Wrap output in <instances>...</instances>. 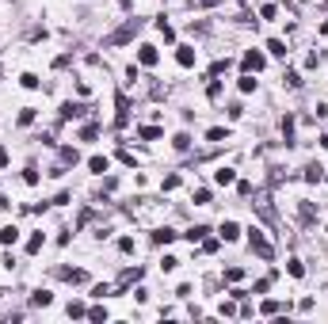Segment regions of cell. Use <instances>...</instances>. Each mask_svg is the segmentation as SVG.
I'll return each instance as SVG.
<instances>
[{
  "label": "cell",
  "mask_w": 328,
  "mask_h": 324,
  "mask_svg": "<svg viewBox=\"0 0 328 324\" xmlns=\"http://www.w3.org/2000/svg\"><path fill=\"white\" fill-rule=\"evenodd\" d=\"M172 145L183 153V149H191V137H187V133H176V141H172Z\"/></svg>",
  "instance_id": "cell-25"
},
{
  "label": "cell",
  "mask_w": 328,
  "mask_h": 324,
  "mask_svg": "<svg viewBox=\"0 0 328 324\" xmlns=\"http://www.w3.org/2000/svg\"><path fill=\"white\" fill-rule=\"evenodd\" d=\"M283 137L286 145H294V118H283Z\"/></svg>",
  "instance_id": "cell-17"
},
{
  "label": "cell",
  "mask_w": 328,
  "mask_h": 324,
  "mask_svg": "<svg viewBox=\"0 0 328 324\" xmlns=\"http://www.w3.org/2000/svg\"><path fill=\"white\" fill-rule=\"evenodd\" d=\"M283 80H286V84H290V88H301V76H298V73H294V69H290V73H286V76H283Z\"/></svg>",
  "instance_id": "cell-26"
},
{
  "label": "cell",
  "mask_w": 328,
  "mask_h": 324,
  "mask_svg": "<svg viewBox=\"0 0 328 324\" xmlns=\"http://www.w3.org/2000/svg\"><path fill=\"white\" fill-rule=\"evenodd\" d=\"M305 179H309V183H321V179H325V168H321V164H305Z\"/></svg>",
  "instance_id": "cell-10"
},
{
  "label": "cell",
  "mask_w": 328,
  "mask_h": 324,
  "mask_svg": "<svg viewBox=\"0 0 328 324\" xmlns=\"http://www.w3.org/2000/svg\"><path fill=\"white\" fill-rule=\"evenodd\" d=\"M31 122H35V107H23L19 111V126H31Z\"/></svg>",
  "instance_id": "cell-20"
},
{
  "label": "cell",
  "mask_w": 328,
  "mask_h": 324,
  "mask_svg": "<svg viewBox=\"0 0 328 324\" xmlns=\"http://www.w3.org/2000/svg\"><path fill=\"white\" fill-rule=\"evenodd\" d=\"M142 141H157V137H164V130H160V126H142Z\"/></svg>",
  "instance_id": "cell-13"
},
{
  "label": "cell",
  "mask_w": 328,
  "mask_h": 324,
  "mask_svg": "<svg viewBox=\"0 0 328 324\" xmlns=\"http://www.w3.org/2000/svg\"><path fill=\"white\" fill-rule=\"evenodd\" d=\"M206 233H210V225H195V229H187V240H191V244H195V240H206Z\"/></svg>",
  "instance_id": "cell-12"
},
{
  "label": "cell",
  "mask_w": 328,
  "mask_h": 324,
  "mask_svg": "<svg viewBox=\"0 0 328 324\" xmlns=\"http://www.w3.org/2000/svg\"><path fill=\"white\" fill-rule=\"evenodd\" d=\"M321 149H328V130H325V133H321Z\"/></svg>",
  "instance_id": "cell-30"
},
{
  "label": "cell",
  "mask_w": 328,
  "mask_h": 324,
  "mask_svg": "<svg viewBox=\"0 0 328 324\" xmlns=\"http://www.w3.org/2000/svg\"><path fill=\"white\" fill-rule=\"evenodd\" d=\"M107 168H111V161H107V157H88V172H92V176H103Z\"/></svg>",
  "instance_id": "cell-7"
},
{
  "label": "cell",
  "mask_w": 328,
  "mask_h": 324,
  "mask_svg": "<svg viewBox=\"0 0 328 324\" xmlns=\"http://www.w3.org/2000/svg\"><path fill=\"white\" fill-rule=\"evenodd\" d=\"M118 4H130V0H118Z\"/></svg>",
  "instance_id": "cell-32"
},
{
  "label": "cell",
  "mask_w": 328,
  "mask_h": 324,
  "mask_svg": "<svg viewBox=\"0 0 328 324\" xmlns=\"http://www.w3.org/2000/svg\"><path fill=\"white\" fill-rule=\"evenodd\" d=\"M153 240H157V244H168V240H176V233H172V229H157Z\"/></svg>",
  "instance_id": "cell-19"
},
{
  "label": "cell",
  "mask_w": 328,
  "mask_h": 324,
  "mask_svg": "<svg viewBox=\"0 0 328 324\" xmlns=\"http://www.w3.org/2000/svg\"><path fill=\"white\" fill-rule=\"evenodd\" d=\"M114 107H118V118H114V122H118V126H126V118H130V99L122 96V92L114 96Z\"/></svg>",
  "instance_id": "cell-6"
},
{
  "label": "cell",
  "mask_w": 328,
  "mask_h": 324,
  "mask_svg": "<svg viewBox=\"0 0 328 324\" xmlns=\"http://www.w3.org/2000/svg\"><path fill=\"white\" fill-rule=\"evenodd\" d=\"M241 92H256V76H252V73L241 76Z\"/></svg>",
  "instance_id": "cell-22"
},
{
  "label": "cell",
  "mask_w": 328,
  "mask_h": 324,
  "mask_svg": "<svg viewBox=\"0 0 328 324\" xmlns=\"http://www.w3.org/2000/svg\"><path fill=\"white\" fill-rule=\"evenodd\" d=\"M206 137H210V141H225V137H229V130H221V126H214V130H206Z\"/></svg>",
  "instance_id": "cell-24"
},
{
  "label": "cell",
  "mask_w": 328,
  "mask_h": 324,
  "mask_svg": "<svg viewBox=\"0 0 328 324\" xmlns=\"http://www.w3.org/2000/svg\"><path fill=\"white\" fill-rule=\"evenodd\" d=\"M214 183L229 187V183H237V172H233V168H218V172H214Z\"/></svg>",
  "instance_id": "cell-9"
},
{
  "label": "cell",
  "mask_w": 328,
  "mask_h": 324,
  "mask_svg": "<svg viewBox=\"0 0 328 324\" xmlns=\"http://www.w3.org/2000/svg\"><path fill=\"white\" fill-rule=\"evenodd\" d=\"M286 271H290L294 279H301V275H305V267H301V259H290V263H286Z\"/></svg>",
  "instance_id": "cell-21"
},
{
  "label": "cell",
  "mask_w": 328,
  "mask_h": 324,
  "mask_svg": "<svg viewBox=\"0 0 328 324\" xmlns=\"http://www.w3.org/2000/svg\"><path fill=\"white\" fill-rule=\"evenodd\" d=\"M160 267H164V271H176V267H180V259H176V256H164V263H160Z\"/></svg>",
  "instance_id": "cell-29"
},
{
  "label": "cell",
  "mask_w": 328,
  "mask_h": 324,
  "mask_svg": "<svg viewBox=\"0 0 328 324\" xmlns=\"http://www.w3.org/2000/svg\"><path fill=\"white\" fill-rule=\"evenodd\" d=\"M80 115H84V107H80V103H65V107H61V118H80Z\"/></svg>",
  "instance_id": "cell-14"
},
{
  "label": "cell",
  "mask_w": 328,
  "mask_h": 324,
  "mask_svg": "<svg viewBox=\"0 0 328 324\" xmlns=\"http://www.w3.org/2000/svg\"><path fill=\"white\" fill-rule=\"evenodd\" d=\"M15 240H19V229L15 225H4L0 229V244H15Z\"/></svg>",
  "instance_id": "cell-11"
},
{
  "label": "cell",
  "mask_w": 328,
  "mask_h": 324,
  "mask_svg": "<svg viewBox=\"0 0 328 324\" xmlns=\"http://www.w3.org/2000/svg\"><path fill=\"white\" fill-rule=\"evenodd\" d=\"M4 164H8V153H4V149H0V168H4Z\"/></svg>",
  "instance_id": "cell-31"
},
{
  "label": "cell",
  "mask_w": 328,
  "mask_h": 324,
  "mask_svg": "<svg viewBox=\"0 0 328 324\" xmlns=\"http://www.w3.org/2000/svg\"><path fill=\"white\" fill-rule=\"evenodd\" d=\"M241 65H244V73H259V69H263V54H259V50H248Z\"/></svg>",
  "instance_id": "cell-3"
},
{
  "label": "cell",
  "mask_w": 328,
  "mask_h": 324,
  "mask_svg": "<svg viewBox=\"0 0 328 324\" xmlns=\"http://www.w3.org/2000/svg\"><path fill=\"white\" fill-rule=\"evenodd\" d=\"M176 61H180L183 69H191V65H195V50H191V46H180V50H176Z\"/></svg>",
  "instance_id": "cell-8"
},
{
  "label": "cell",
  "mask_w": 328,
  "mask_h": 324,
  "mask_svg": "<svg viewBox=\"0 0 328 324\" xmlns=\"http://www.w3.org/2000/svg\"><path fill=\"white\" fill-rule=\"evenodd\" d=\"M138 61H142V65H157V61H160L157 46H149V42H145V46H138Z\"/></svg>",
  "instance_id": "cell-5"
},
{
  "label": "cell",
  "mask_w": 328,
  "mask_h": 324,
  "mask_svg": "<svg viewBox=\"0 0 328 324\" xmlns=\"http://www.w3.org/2000/svg\"><path fill=\"white\" fill-rule=\"evenodd\" d=\"M31 301H35V305H50V301H54V294H50V290H35V297H31Z\"/></svg>",
  "instance_id": "cell-18"
},
{
  "label": "cell",
  "mask_w": 328,
  "mask_h": 324,
  "mask_svg": "<svg viewBox=\"0 0 328 324\" xmlns=\"http://www.w3.org/2000/svg\"><path fill=\"white\" fill-rule=\"evenodd\" d=\"M241 236V225L237 221H221V229H218V240H225V244H233Z\"/></svg>",
  "instance_id": "cell-4"
},
{
  "label": "cell",
  "mask_w": 328,
  "mask_h": 324,
  "mask_svg": "<svg viewBox=\"0 0 328 324\" xmlns=\"http://www.w3.org/2000/svg\"><path fill=\"white\" fill-rule=\"evenodd\" d=\"M96 133H100L96 126H84V130H80V141H96Z\"/></svg>",
  "instance_id": "cell-27"
},
{
  "label": "cell",
  "mask_w": 328,
  "mask_h": 324,
  "mask_svg": "<svg viewBox=\"0 0 328 324\" xmlns=\"http://www.w3.org/2000/svg\"><path fill=\"white\" fill-rule=\"evenodd\" d=\"M138 31H142V19H126V23L114 31V34H107V46H122V42H130Z\"/></svg>",
  "instance_id": "cell-1"
},
{
  "label": "cell",
  "mask_w": 328,
  "mask_h": 324,
  "mask_svg": "<svg viewBox=\"0 0 328 324\" xmlns=\"http://www.w3.org/2000/svg\"><path fill=\"white\" fill-rule=\"evenodd\" d=\"M42 244H46V236H42V233H35V236H31V240H27V252H38V248H42Z\"/></svg>",
  "instance_id": "cell-23"
},
{
  "label": "cell",
  "mask_w": 328,
  "mask_h": 324,
  "mask_svg": "<svg viewBox=\"0 0 328 324\" xmlns=\"http://www.w3.org/2000/svg\"><path fill=\"white\" fill-rule=\"evenodd\" d=\"M267 50H271L275 58H286V42H283V38H271V42H267Z\"/></svg>",
  "instance_id": "cell-16"
},
{
  "label": "cell",
  "mask_w": 328,
  "mask_h": 324,
  "mask_svg": "<svg viewBox=\"0 0 328 324\" xmlns=\"http://www.w3.org/2000/svg\"><path fill=\"white\" fill-rule=\"evenodd\" d=\"M19 84H23V88H27V92H35V88H38V84H42V80H38V76H35V73H23V76H19Z\"/></svg>",
  "instance_id": "cell-15"
},
{
  "label": "cell",
  "mask_w": 328,
  "mask_h": 324,
  "mask_svg": "<svg viewBox=\"0 0 328 324\" xmlns=\"http://www.w3.org/2000/svg\"><path fill=\"white\" fill-rule=\"evenodd\" d=\"M248 244H252V252H259L263 259H271V256H275V248L263 240V233H259V229H248Z\"/></svg>",
  "instance_id": "cell-2"
},
{
  "label": "cell",
  "mask_w": 328,
  "mask_h": 324,
  "mask_svg": "<svg viewBox=\"0 0 328 324\" xmlns=\"http://www.w3.org/2000/svg\"><path fill=\"white\" fill-rule=\"evenodd\" d=\"M61 161H65V164H76V149H61Z\"/></svg>",
  "instance_id": "cell-28"
}]
</instances>
